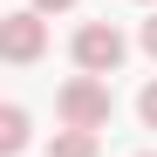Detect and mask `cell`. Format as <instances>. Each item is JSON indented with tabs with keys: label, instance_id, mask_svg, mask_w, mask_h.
<instances>
[{
	"label": "cell",
	"instance_id": "obj_1",
	"mask_svg": "<svg viewBox=\"0 0 157 157\" xmlns=\"http://www.w3.org/2000/svg\"><path fill=\"white\" fill-rule=\"evenodd\" d=\"M55 109H62V130H102V123H109V109H116L109 75H75V82H62Z\"/></svg>",
	"mask_w": 157,
	"mask_h": 157
},
{
	"label": "cell",
	"instance_id": "obj_8",
	"mask_svg": "<svg viewBox=\"0 0 157 157\" xmlns=\"http://www.w3.org/2000/svg\"><path fill=\"white\" fill-rule=\"evenodd\" d=\"M62 7H75V0H34V14H62Z\"/></svg>",
	"mask_w": 157,
	"mask_h": 157
},
{
	"label": "cell",
	"instance_id": "obj_7",
	"mask_svg": "<svg viewBox=\"0 0 157 157\" xmlns=\"http://www.w3.org/2000/svg\"><path fill=\"white\" fill-rule=\"evenodd\" d=\"M144 55H157V14L144 21Z\"/></svg>",
	"mask_w": 157,
	"mask_h": 157
},
{
	"label": "cell",
	"instance_id": "obj_2",
	"mask_svg": "<svg viewBox=\"0 0 157 157\" xmlns=\"http://www.w3.org/2000/svg\"><path fill=\"white\" fill-rule=\"evenodd\" d=\"M123 34H116V21H82L75 28V68L82 75H116L123 68Z\"/></svg>",
	"mask_w": 157,
	"mask_h": 157
},
{
	"label": "cell",
	"instance_id": "obj_5",
	"mask_svg": "<svg viewBox=\"0 0 157 157\" xmlns=\"http://www.w3.org/2000/svg\"><path fill=\"white\" fill-rule=\"evenodd\" d=\"M48 157H96V130H55Z\"/></svg>",
	"mask_w": 157,
	"mask_h": 157
},
{
	"label": "cell",
	"instance_id": "obj_9",
	"mask_svg": "<svg viewBox=\"0 0 157 157\" xmlns=\"http://www.w3.org/2000/svg\"><path fill=\"white\" fill-rule=\"evenodd\" d=\"M144 157H157V150H144Z\"/></svg>",
	"mask_w": 157,
	"mask_h": 157
},
{
	"label": "cell",
	"instance_id": "obj_6",
	"mask_svg": "<svg viewBox=\"0 0 157 157\" xmlns=\"http://www.w3.org/2000/svg\"><path fill=\"white\" fill-rule=\"evenodd\" d=\"M137 116H144V130H157V82H144V96H137Z\"/></svg>",
	"mask_w": 157,
	"mask_h": 157
},
{
	"label": "cell",
	"instance_id": "obj_4",
	"mask_svg": "<svg viewBox=\"0 0 157 157\" xmlns=\"http://www.w3.org/2000/svg\"><path fill=\"white\" fill-rule=\"evenodd\" d=\"M0 150H7V157L28 150V109H21V102H7V109H0Z\"/></svg>",
	"mask_w": 157,
	"mask_h": 157
},
{
	"label": "cell",
	"instance_id": "obj_3",
	"mask_svg": "<svg viewBox=\"0 0 157 157\" xmlns=\"http://www.w3.org/2000/svg\"><path fill=\"white\" fill-rule=\"evenodd\" d=\"M41 48H48L41 14H7V21H0V55H7V62H41Z\"/></svg>",
	"mask_w": 157,
	"mask_h": 157
}]
</instances>
